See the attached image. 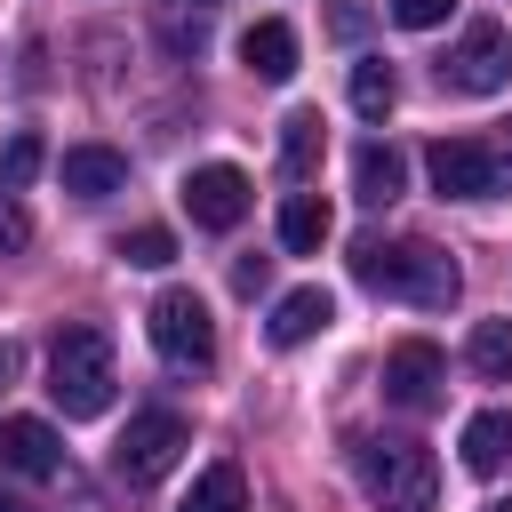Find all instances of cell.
I'll use <instances>...</instances> for the list:
<instances>
[{"label":"cell","instance_id":"1","mask_svg":"<svg viewBox=\"0 0 512 512\" xmlns=\"http://www.w3.org/2000/svg\"><path fill=\"white\" fill-rule=\"evenodd\" d=\"M352 280H360V288H376V296L424 304V312L456 304V288H464V272H456V256H448V248H432V240H376V232H360V240H352Z\"/></svg>","mask_w":512,"mask_h":512},{"label":"cell","instance_id":"2","mask_svg":"<svg viewBox=\"0 0 512 512\" xmlns=\"http://www.w3.org/2000/svg\"><path fill=\"white\" fill-rule=\"evenodd\" d=\"M112 384H120V360H112V336L104 328H64L56 344H48V400L72 416V424H88V416H104L112 408Z\"/></svg>","mask_w":512,"mask_h":512},{"label":"cell","instance_id":"3","mask_svg":"<svg viewBox=\"0 0 512 512\" xmlns=\"http://www.w3.org/2000/svg\"><path fill=\"white\" fill-rule=\"evenodd\" d=\"M352 480L376 512H432L440 504V464H432L424 440H360Z\"/></svg>","mask_w":512,"mask_h":512},{"label":"cell","instance_id":"4","mask_svg":"<svg viewBox=\"0 0 512 512\" xmlns=\"http://www.w3.org/2000/svg\"><path fill=\"white\" fill-rule=\"evenodd\" d=\"M424 168H432V192H440V200H496V192L512 184V160H504L488 136H440V144L424 152Z\"/></svg>","mask_w":512,"mask_h":512},{"label":"cell","instance_id":"5","mask_svg":"<svg viewBox=\"0 0 512 512\" xmlns=\"http://www.w3.org/2000/svg\"><path fill=\"white\" fill-rule=\"evenodd\" d=\"M144 336H152V352L168 368H208L216 360V320H208V304L192 288H160L152 312H144Z\"/></svg>","mask_w":512,"mask_h":512},{"label":"cell","instance_id":"6","mask_svg":"<svg viewBox=\"0 0 512 512\" xmlns=\"http://www.w3.org/2000/svg\"><path fill=\"white\" fill-rule=\"evenodd\" d=\"M184 448H192L184 416H176V408H144V416H128V432H120L112 464H120V480H128V488H152V480H168V472H176V456H184Z\"/></svg>","mask_w":512,"mask_h":512},{"label":"cell","instance_id":"7","mask_svg":"<svg viewBox=\"0 0 512 512\" xmlns=\"http://www.w3.org/2000/svg\"><path fill=\"white\" fill-rule=\"evenodd\" d=\"M504 80H512V32H504L496 16H472L464 40H456L448 64H440V88H456V96H496Z\"/></svg>","mask_w":512,"mask_h":512},{"label":"cell","instance_id":"8","mask_svg":"<svg viewBox=\"0 0 512 512\" xmlns=\"http://www.w3.org/2000/svg\"><path fill=\"white\" fill-rule=\"evenodd\" d=\"M440 384H448V360H440L432 336H400V344L384 352V400H392V408L424 416V408H440Z\"/></svg>","mask_w":512,"mask_h":512},{"label":"cell","instance_id":"9","mask_svg":"<svg viewBox=\"0 0 512 512\" xmlns=\"http://www.w3.org/2000/svg\"><path fill=\"white\" fill-rule=\"evenodd\" d=\"M184 216H192L200 232H232V224L248 216V176H240L232 160L192 168V176H184Z\"/></svg>","mask_w":512,"mask_h":512},{"label":"cell","instance_id":"10","mask_svg":"<svg viewBox=\"0 0 512 512\" xmlns=\"http://www.w3.org/2000/svg\"><path fill=\"white\" fill-rule=\"evenodd\" d=\"M0 472L56 480V472H64V440H56L40 416H0Z\"/></svg>","mask_w":512,"mask_h":512},{"label":"cell","instance_id":"11","mask_svg":"<svg viewBox=\"0 0 512 512\" xmlns=\"http://www.w3.org/2000/svg\"><path fill=\"white\" fill-rule=\"evenodd\" d=\"M56 176H64V192H72V200H112V192L128 184V160H120L112 144H64Z\"/></svg>","mask_w":512,"mask_h":512},{"label":"cell","instance_id":"12","mask_svg":"<svg viewBox=\"0 0 512 512\" xmlns=\"http://www.w3.org/2000/svg\"><path fill=\"white\" fill-rule=\"evenodd\" d=\"M328 320H336L328 288H288V296L272 304V320H264V344H272V352H296V344H312Z\"/></svg>","mask_w":512,"mask_h":512},{"label":"cell","instance_id":"13","mask_svg":"<svg viewBox=\"0 0 512 512\" xmlns=\"http://www.w3.org/2000/svg\"><path fill=\"white\" fill-rule=\"evenodd\" d=\"M240 64H248L256 80H272V88L296 80V32H288L280 16H256V24L240 32Z\"/></svg>","mask_w":512,"mask_h":512},{"label":"cell","instance_id":"14","mask_svg":"<svg viewBox=\"0 0 512 512\" xmlns=\"http://www.w3.org/2000/svg\"><path fill=\"white\" fill-rule=\"evenodd\" d=\"M336 232V216H328V200L312 192V184H296L288 200H280V248L288 256H320V240Z\"/></svg>","mask_w":512,"mask_h":512},{"label":"cell","instance_id":"15","mask_svg":"<svg viewBox=\"0 0 512 512\" xmlns=\"http://www.w3.org/2000/svg\"><path fill=\"white\" fill-rule=\"evenodd\" d=\"M504 464H512V416H504V408H480V416L464 424V472L496 480Z\"/></svg>","mask_w":512,"mask_h":512},{"label":"cell","instance_id":"16","mask_svg":"<svg viewBox=\"0 0 512 512\" xmlns=\"http://www.w3.org/2000/svg\"><path fill=\"white\" fill-rule=\"evenodd\" d=\"M320 152H328L320 112H288V120H280V176H288V184H312V176H320Z\"/></svg>","mask_w":512,"mask_h":512},{"label":"cell","instance_id":"17","mask_svg":"<svg viewBox=\"0 0 512 512\" xmlns=\"http://www.w3.org/2000/svg\"><path fill=\"white\" fill-rule=\"evenodd\" d=\"M352 184H360L368 208H392L400 184H408V160H400L392 144H360V152H352Z\"/></svg>","mask_w":512,"mask_h":512},{"label":"cell","instance_id":"18","mask_svg":"<svg viewBox=\"0 0 512 512\" xmlns=\"http://www.w3.org/2000/svg\"><path fill=\"white\" fill-rule=\"evenodd\" d=\"M464 360H472V376H488V384H512V320H472V336H464Z\"/></svg>","mask_w":512,"mask_h":512},{"label":"cell","instance_id":"19","mask_svg":"<svg viewBox=\"0 0 512 512\" xmlns=\"http://www.w3.org/2000/svg\"><path fill=\"white\" fill-rule=\"evenodd\" d=\"M176 512H248V480H240V464H208Z\"/></svg>","mask_w":512,"mask_h":512},{"label":"cell","instance_id":"20","mask_svg":"<svg viewBox=\"0 0 512 512\" xmlns=\"http://www.w3.org/2000/svg\"><path fill=\"white\" fill-rule=\"evenodd\" d=\"M392 96H400L392 64H384V56H360V64H352V112H360V120H384Z\"/></svg>","mask_w":512,"mask_h":512},{"label":"cell","instance_id":"21","mask_svg":"<svg viewBox=\"0 0 512 512\" xmlns=\"http://www.w3.org/2000/svg\"><path fill=\"white\" fill-rule=\"evenodd\" d=\"M40 160H48V144H40L32 128H16V136L0 144V192H24V184L40 176Z\"/></svg>","mask_w":512,"mask_h":512},{"label":"cell","instance_id":"22","mask_svg":"<svg viewBox=\"0 0 512 512\" xmlns=\"http://www.w3.org/2000/svg\"><path fill=\"white\" fill-rule=\"evenodd\" d=\"M120 256L144 264V272H160V264H176V232H168V224H136V232L120 240Z\"/></svg>","mask_w":512,"mask_h":512},{"label":"cell","instance_id":"23","mask_svg":"<svg viewBox=\"0 0 512 512\" xmlns=\"http://www.w3.org/2000/svg\"><path fill=\"white\" fill-rule=\"evenodd\" d=\"M448 8H456V0H392V24H408V32H432V24H448Z\"/></svg>","mask_w":512,"mask_h":512},{"label":"cell","instance_id":"24","mask_svg":"<svg viewBox=\"0 0 512 512\" xmlns=\"http://www.w3.org/2000/svg\"><path fill=\"white\" fill-rule=\"evenodd\" d=\"M24 240H32V224H24V208H16L8 192H0V256H16Z\"/></svg>","mask_w":512,"mask_h":512},{"label":"cell","instance_id":"25","mask_svg":"<svg viewBox=\"0 0 512 512\" xmlns=\"http://www.w3.org/2000/svg\"><path fill=\"white\" fill-rule=\"evenodd\" d=\"M328 24H336V40H360V24H368V16H360V0H336V8H328Z\"/></svg>","mask_w":512,"mask_h":512},{"label":"cell","instance_id":"26","mask_svg":"<svg viewBox=\"0 0 512 512\" xmlns=\"http://www.w3.org/2000/svg\"><path fill=\"white\" fill-rule=\"evenodd\" d=\"M0 512H40V504H24V496H8V488H0Z\"/></svg>","mask_w":512,"mask_h":512},{"label":"cell","instance_id":"27","mask_svg":"<svg viewBox=\"0 0 512 512\" xmlns=\"http://www.w3.org/2000/svg\"><path fill=\"white\" fill-rule=\"evenodd\" d=\"M8 376H16V344H0V384H8Z\"/></svg>","mask_w":512,"mask_h":512},{"label":"cell","instance_id":"28","mask_svg":"<svg viewBox=\"0 0 512 512\" xmlns=\"http://www.w3.org/2000/svg\"><path fill=\"white\" fill-rule=\"evenodd\" d=\"M488 512H512V496H504V504H488Z\"/></svg>","mask_w":512,"mask_h":512},{"label":"cell","instance_id":"29","mask_svg":"<svg viewBox=\"0 0 512 512\" xmlns=\"http://www.w3.org/2000/svg\"><path fill=\"white\" fill-rule=\"evenodd\" d=\"M184 8H208V0H184Z\"/></svg>","mask_w":512,"mask_h":512}]
</instances>
